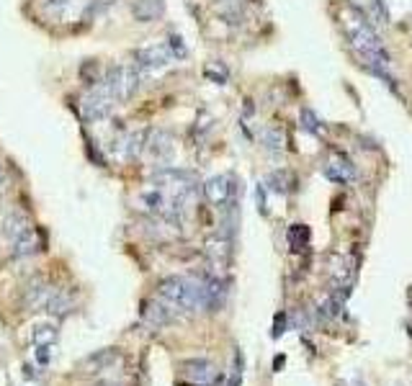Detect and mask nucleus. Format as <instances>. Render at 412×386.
<instances>
[{"label":"nucleus","mask_w":412,"mask_h":386,"mask_svg":"<svg viewBox=\"0 0 412 386\" xmlns=\"http://www.w3.org/2000/svg\"><path fill=\"white\" fill-rule=\"evenodd\" d=\"M142 314H145V319L150 322L152 327H165L173 322V309H170V304L163 301L157 296V299H152L145 304V309H142Z\"/></svg>","instance_id":"nucleus-12"},{"label":"nucleus","mask_w":412,"mask_h":386,"mask_svg":"<svg viewBox=\"0 0 412 386\" xmlns=\"http://www.w3.org/2000/svg\"><path fill=\"white\" fill-rule=\"evenodd\" d=\"M225 299H227V281L219 276H211L204 281V309H211L217 312L225 307Z\"/></svg>","instance_id":"nucleus-11"},{"label":"nucleus","mask_w":412,"mask_h":386,"mask_svg":"<svg viewBox=\"0 0 412 386\" xmlns=\"http://www.w3.org/2000/svg\"><path fill=\"white\" fill-rule=\"evenodd\" d=\"M325 175L330 178V181H335V183H351V181H356V167H353V163L348 157L337 155L325 165Z\"/></svg>","instance_id":"nucleus-14"},{"label":"nucleus","mask_w":412,"mask_h":386,"mask_svg":"<svg viewBox=\"0 0 412 386\" xmlns=\"http://www.w3.org/2000/svg\"><path fill=\"white\" fill-rule=\"evenodd\" d=\"M113 103L116 101L111 98V93L101 85V88H93L91 93L83 95V101H80V113H83L85 121L98 124V121H103V119H109V116H111Z\"/></svg>","instance_id":"nucleus-5"},{"label":"nucleus","mask_w":412,"mask_h":386,"mask_svg":"<svg viewBox=\"0 0 412 386\" xmlns=\"http://www.w3.org/2000/svg\"><path fill=\"white\" fill-rule=\"evenodd\" d=\"M3 185H8V175H5V167L0 165V188H3Z\"/></svg>","instance_id":"nucleus-28"},{"label":"nucleus","mask_w":412,"mask_h":386,"mask_svg":"<svg viewBox=\"0 0 412 386\" xmlns=\"http://www.w3.org/2000/svg\"><path fill=\"white\" fill-rule=\"evenodd\" d=\"M55 286L47 283V281H34L29 289H26V296H23V304L26 309L31 312H44L47 309V304L52 301V296H55Z\"/></svg>","instance_id":"nucleus-10"},{"label":"nucleus","mask_w":412,"mask_h":386,"mask_svg":"<svg viewBox=\"0 0 412 386\" xmlns=\"http://www.w3.org/2000/svg\"><path fill=\"white\" fill-rule=\"evenodd\" d=\"M261 145H263L265 152H271V155H281L283 145H286L283 131H281L279 127H265L263 134H261Z\"/></svg>","instance_id":"nucleus-18"},{"label":"nucleus","mask_w":412,"mask_h":386,"mask_svg":"<svg viewBox=\"0 0 412 386\" xmlns=\"http://www.w3.org/2000/svg\"><path fill=\"white\" fill-rule=\"evenodd\" d=\"M299 121H301V129H304V131L315 134V137H319V134H322V124H319L317 113L312 111V109H301V113H299Z\"/></svg>","instance_id":"nucleus-20"},{"label":"nucleus","mask_w":412,"mask_h":386,"mask_svg":"<svg viewBox=\"0 0 412 386\" xmlns=\"http://www.w3.org/2000/svg\"><path fill=\"white\" fill-rule=\"evenodd\" d=\"M165 13V3L163 0H134L131 3V16L139 23H152Z\"/></svg>","instance_id":"nucleus-13"},{"label":"nucleus","mask_w":412,"mask_h":386,"mask_svg":"<svg viewBox=\"0 0 412 386\" xmlns=\"http://www.w3.org/2000/svg\"><path fill=\"white\" fill-rule=\"evenodd\" d=\"M157 296L175 309L199 312V309H204V281L186 278V276H170L165 281H160Z\"/></svg>","instance_id":"nucleus-2"},{"label":"nucleus","mask_w":412,"mask_h":386,"mask_svg":"<svg viewBox=\"0 0 412 386\" xmlns=\"http://www.w3.org/2000/svg\"><path fill=\"white\" fill-rule=\"evenodd\" d=\"M283 332H286V314H283V312H279V314H276V319H273V332H271V337H273V340H279V337L283 335Z\"/></svg>","instance_id":"nucleus-23"},{"label":"nucleus","mask_w":412,"mask_h":386,"mask_svg":"<svg viewBox=\"0 0 412 386\" xmlns=\"http://www.w3.org/2000/svg\"><path fill=\"white\" fill-rule=\"evenodd\" d=\"M23 376H26V379H34V371H31V366H23Z\"/></svg>","instance_id":"nucleus-29"},{"label":"nucleus","mask_w":412,"mask_h":386,"mask_svg":"<svg viewBox=\"0 0 412 386\" xmlns=\"http://www.w3.org/2000/svg\"><path fill=\"white\" fill-rule=\"evenodd\" d=\"M145 152L155 160V163H170L173 160V137L165 129H152L145 139Z\"/></svg>","instance_id":"nucleus-8"},{"label":"nucleus","mask_w":412,"mask_h":386,"mask_svg":"<svg viewBox=\"0 0 412 386\" xmlns=\"http://www.w3.org/2000/svg\"><path fill=\"white\" fill-rule=\"evenodd\" d=\"M204 196L206 201L217 209H227L235 199V181L229 175H214L204 183Z\"/></svg>","instance_id":"nucleus-7"},{"label":"nucleus","mask_w":412,"mask_h":386,"mask_svg":"<svg viewBox=\"0 0 412 386\" xmlns=\"http://www.w3.org/2000/svg\"><path fill=\"white\" fill-rule=\"evenodd\" d=\"M73 3L75 0H44V8H47V11H62V8H67Z\"/></svg>","instance_id":"nucleus-24"},{"label":"nucleus","mask_w":412,"mask_h":386,"mask_svg":"<svg viewBox=\"0 0 412 386\" xmlns=\"http://www.w3.org/2000/svg\"><path fill=\"white\" fill-rule=\"evenodd\" d=\"M39 250H41V239H39V235H37V229H34V227L13 242V255L16 257H29L34 253H39Z\"/></svg>","instance_id":"nucleus-17"},{"label":"nucleus","mask_w":412,"mask_h":386,"mask_svg":"<svg viewBox=\"0 0 412 386\" xmlns=\"http://www.w3.org/2000/svg\"><path fill=\"white\" fill-rule=\"evenodd\" d=\"M183 379H186V386H214L222 381V376L211 361L191 358V361L183 363Z\"/></svg>","instance_id":"nucleus-6"},{"label":"nucleus","mask_w":412,"mask_h":386,"mask_svg":"<svg viewBox=\"0 0 412 386\" xmlns=\"http://www.w3.org/2000/svg\"><path fill=\"white\" fill-rule=\"evenodd\" d=\"M289 173L286 170H273L271 173V178H268V185H271V191H276V193H286L289 188H286V183H289Z\"/></svg>","instance_id":"nucleus-21"},{"label":"nucleus","mask_w":412,"mask_h":386,"mask_svg":"<svg viewBox=\"0 0 412 386\" xmlns=\"http://www.w3.org/2000/svg\"><path fill=\"white\" fill-rule=\"evenodd\" d=\"M139 80H142V75L134 65H113V67L106 70L103 88L111 93L113 101H129V98L137 93Z\"/></svg>","instance_id":"nucleus-3"},{"label":"nucleus","mask_w":412,"mask_h":386,"mask_svg":"<svg viewBox=\"0 0 412 386\" xmlns=\"http://www.w3.org/2000/svg\"><path fill=\"white\" fill-rule=\"evenodd\" d=\"M340 21H343V29H345V37L351 41V47L356 49V55L366 62V67L392 83L389 55H387V49H384L379 34L374 31V26L366 18V13L356 5H345L343 13H340Z\"/></svg>","instance_id":"nucleus-1"},{"label":"nucleus","mask_w":412,"mask_h":386,"mask_svg":"<svg viewBox=\"0 0 412 386\" xmlns=\"http://www.w3.org/2000/svg\"><path fill=\"white\" fill-rule=\"evenodd\" d=\"M57 337H59V332H57V325H39V327H34V332H31V343L34 345H57Z\"/></svg>","instance_id":"nucleus-19"},{"label":"nucleus","mask_w":412,"mask_h":386,"mask_svg":"<svg viewBox=\"0 0 412 386\" xmlns=\"http://www.w3.org/2000/svg\"><path fill=\"white\" fill-rule=\"evenodd\" d=\"M283 366H286V355H276L273 358V373H281Z\"/></svg>","instance_id":"nucleus-27"},{"label":"nucleus","mask_w":412,"mask_h":386,"mask_svg":"<svg viewBox=\"0 0 412 386\" xmlns=\"http://www.w3.org/2000/svg\"><path fill=\"white\" fill-rule=\"evenodd\" d=\"M206 255H209V263L214 268H227L229 257H232V232H217L206 239Z\"/></svg>","instance_id":"nucleus-9"},{"label":"nucleus","mask_w":412,"mask_h":386,"mask_svg":"<svg viewBox=\"0 0 412 386\" xmlns=\"http://www.w3.org/2000/svg\"><path fill=\"white\" fill-rule=\"evenodd\" d=\"M111 3H113V0H93L91 11H85V16H95V13H101V11H106V8H111Z\"/></svg>","instance_id":"nucleus-25"},{"label":"nucleus","mask_w":412,"mask_h":386,"mask_svg":"<svg viewBox=\"0 0 412 386\" xmlns=\"http://www.w3.org/2000/svg\"><path fill=\"white\" fill-rule=\"evenodd\" d=\"M31 229V224H29V217L26 214H21V211H13V214H8L5 217V221H3V235L11 239V242H16L21 235H26V232Z\"/></svg>","instance_id":"nucleus-15"},{"label":"nucleus","mask_w":412,"mask_h":386,"mask_svg":"<svg viewBox=\"0 0 412 386\" xmlns=\"http://www.w3.org/2000/svg\"><path fill=\"white\" fill-rule=\"evenodd\" d=\"M258 209H261L263 214L268 211V209H265V188H263V185H258Z\"/></svg>","instance_id":"nucleus-26"},{"label":"nucleus","mask_w":412,"mask_h":386,"mask_svg":"<svg viewBox=\"0 0 412 386\" xmlns=\"http://www.w3.org/2000/svg\"><path fill=\"white\" fill-rule=\"evenodd\" d=\"M173 52L168 44H150V47L137 49L134 55V67L139 70V75H157L173 62Z\"/></svg>","instance_id":"nucleus-4"},{"label":"nucleus","mask_w":412,"mask_h":386,"mask_svg":"<svg viewBox=\"0 0 412 386\" xmlns=\"http://www.w3.org/2000/svg\"><path fill=\"white\" fill-rule=\"evenodd\" d=\"M52 355H55V345H37V363L41 368L52 363Z\"/></svg>","instance_id":"nucleus-22"},{"label":"nucleus","mask_w":412,"mask_h":386,"mask_svg":"<svg viewBox=\"0 0 412 386\" xmlns=\"http://www.w3.org/2000/svg\"><path fill=\"white\" fill-rule=\"evenodd\" d=\"M75 304H77V296L73 294V291H65V289H57L55 291V296H52V301L47 304V309L44 312H49V314H67V312H73L75 309Z\"/></svg>","instance_id":"nucleus-16"}]
</instances>
